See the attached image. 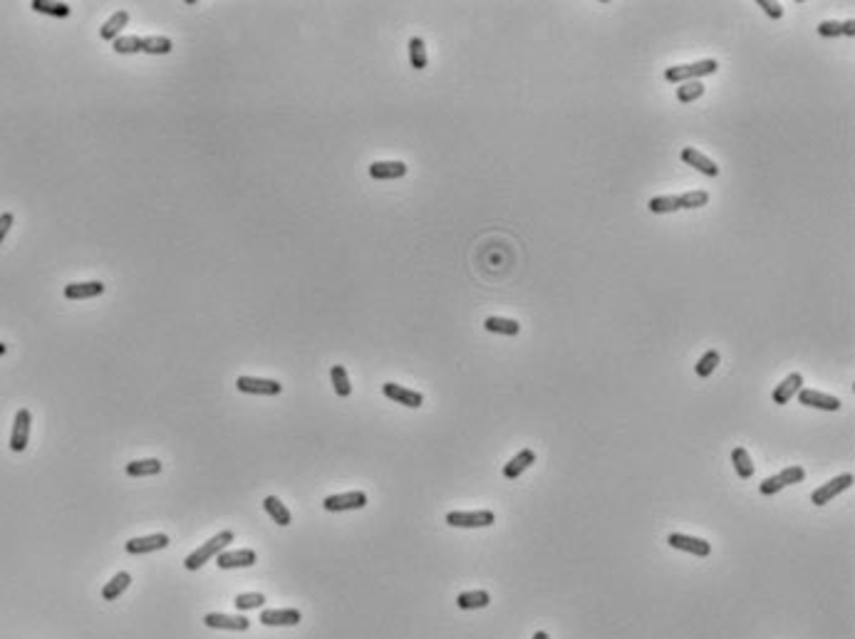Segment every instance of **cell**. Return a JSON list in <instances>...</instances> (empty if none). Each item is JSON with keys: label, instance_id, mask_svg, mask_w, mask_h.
<instances>
[{"label": "cell", "instance_id": "6da1fadb", "mask_svg": "<svg viewBox=\"0 0 855 639\" xmlns=\"http://www.w3.org/2000/svg\"><path fill=\"white\" fill-rule=\"evenodd\" d=\"M231 542H234V533H231V530H221L219 536H214L208 542H203L201 548H196L194 553H191V555H186V560H184V568H186V570H199V568H203V565H206V562L211 560V557L221 555V553H223V550H226L228 545H231Z\"/></svg>", "mask_w": 855, "mask_h": 639}, {"label": "cell", "instance_id": "7a4b0ae2", "mask_svg": "<svg viewBox=\"0 0 855 639\" xmlns=\"http://www.w3.org/2000/svg\"><path fill=\"white\" fill-rule=\"evenodd\" d=\"M717 70H719V62H717V60H699V62H692V65L667 67V70H665V79L672 84H682V82H692V79L706 77V75H714Z\"/></svg>", "mask_w": 855, "mask_h": 639}, {"label": "cell", "instance_id": "3957f363", "mask_svg": "<svg viewBox=\"0 0 855 639\" xmlns=\"http://www.w3.org/2000/svg\"><path fill=\"white\" fill-rule=\"evenodd\" d=\"M447 523L451 528H488L496 523L493 510H451L447 513Z\"/></svg>", "mask_w": 855, "mask_h": 639}, {"label": "cell", "instance_id": "277c9868", "mask_svg": "<svg viewBox=\"0 0 855 639\" xmlns=\"http://www.w3.org/2000/svg\"><path fill=\"white\" fill-rule=\"evenodd\" d=\"M804 478H806V471L801 466H789V468H784V471L776 473V476H769L766 481H761L758 491H761V496H773V493L784 491L786 486L801 484Z\"/></svg>", "mask_w": 855, "mask_h": 639}, {"label": "cell", "instance_id": "5b68a950", "mask_svg": "<svg viewBox=\"0 0 855 639\" xmlns=\"http://www.w3.org/2000/svg\"><path fill=\"white\" fill-rule=\"evenodd\" d=\"M367 505V493L364 491H350V493H337V496H327L323 501V508L327 513H343V510H360Z\"/></svg>", "mask_w": 855, "mask_h": 639}, {"label": "cell", "instance_id": "8992f818", "mask_svg": "<svg viewBox=\"0 0 855 639\" xmlns=\"http://www.w3.org/2000/svg\"><path fill=\"white\" fill-rule=\"evenodd\" d=\"M30 426H33V414L27 409H18L13 421V434H10V451L23 453L30 441Z\"/></svg>", "mask_w": 855, "mask_h": 639}, {"label": "cell", "instance_id": "52a82bcc", "mask_svg": "<svg viewBox=\"0 0 855 639\" xmlns=\"http://www.w3.org/2000/svg\"><path fill=\"white\" fill-rule=\"evenodd\" d=\"M850 486H853V473H843V476L833 478V481L823 484L821 488H816V491L810 493V503H813V505H826V503H830V501H833V498H836L838 493L848 491Z\"/></svg>", "mask_w": 855, "mask_h": 639}, {"label": "cell", "instance_id": "ba28073f", "mask_svg": "<svg viewBox=\"0 0 855 639\" xmlns=\"http://www.w3.org/2000/svg\"><path fill=\"white\" fill-rule=\"evenodd\" d=\"M236 389L243 394H263V397H275L283 392V384L275 379H260V377H238Z\"/></svg>", "mask_w": 855, "mask_h": 639}, {"label": "cell", "instance_id": "9c48e42d", "mask_svg": "<svg viewBox=\"0 0 855 639\" xmlns=\"http://www.w3.org/2000/svg\"><path fill=\"white\" fill-rule=\"evenodd\" d=\"M258 555L253 553L251 548H240V550H223L221 555H216V565L221 570H236V568H251L256 565Z\"/></svg>", "mask_w": 855, "mask_h": 639}, {"label": "cell", "instance_id": "30bf717a", "mask_svg": "<svg viewBox=\"0 0 855 639\" xmlns=\"http://www.w3.org/2000/svg\"><path fill=\"white\" fill-rule=\"evenodd\" d=\"M667 542L674 550H684V553H692L697 557H706L712 553V542H706L704 538L684 536V533H672V536H667Z\"/></svg>", "mask_w": 855, "mask_h": 639}, {"label": "cell", "instance_id": "8fae6325", "mask_svg": "<svg viewBox=\"0 0 855 639\" xmlns=\"http://www.w3.org/2000/svg\"><path fill=\"white\" fill-rule=\"evenodd\" d=\"M382 394L387 399L397 401V404H402V407H409V409H419L421 404H424V397H421L419 392L402 387V384H395V381L382 384Z\"/></svg>", "mask_w": 855, "mask_h": 639}, {"label": "cell", "instance_id": "7c38bea8", "mask_svg": "<svg viewBox=\"0 0 855 639\" xmlns=\"http://www.w3.org/2000/svg\"><path fill=\"white\" fill-rule=\"evenodd\" d=\"M796 397H798V404H804V407L823 409V412H838V409H841V399H838V397L823 394V392H818V389L804 387Z\"/></svg>", "mask_w": 855, "mask_h": 639}, {"label": "cell", "instance_id": "4fadbf2b", "mask_svg": "<svg viewBox=\"0 0 855 639\" xmlns=\"http://www.w3.org/2000/svg\"><path fill=\"white\" fill-rule=\"evenodd\" d=\"M169 548V536L166 533H154V536H147V538H132L127 540L124 550L129 553V555H144V553H154V550H164Z\"/></svg>", "mask_w": 855, "mask_h": 639}, {"label": "cell", "instance_id": "5bb4252c", "mask_svg": "<svg viewBox=\"0 0 855 639\" xmlns=\"http://www.w3.org/2000/svg\"><path fill=\"white\" fill-rule=\"evenodd\" d=\"M203 625L211 627V629H228V632H246L251 622L240 614V617H234V614H221V612H208L203 617Z\"/></svg>", "mask_w": 855, "mask_h": 639}, {"label": "cell", "instance_id": "9a60e30c", "mask_svg": "<svg viewBox=\"0 0 855 639\" xmlns=\"http://www.w3.org/2000/svg\"><path fill=\"white\" fill-rule=\"evenodd\" d=\"M680 159L684 164H687V166H694L697 171H702L704 176H719V166H717V164H714L712 159H709V156H704L702 151H697L694 147H684V149H682V151H680Z\"/></svg>", "mask_w": 855, "mask_h": 639}, {"label": "cell", "instance_id": "2e32d148", "mask_svg": "<svg viewBox=\"0 0 855 639\" xmlns=\"http://www.w3.org/2000/svg\"><path fill=\"white\" fill-rule=\"evenodd\" d=\"M801 389H804V375H801V372H793V375H789L776 389H773V404L784 407V404H789V401L793 399V394H798Z\"/></svg>", "mask_w": 855, "mask_h": 639}, {"label": "cell", "instance_id": "e0dca14e", "mask_svg": "<svg viewBox=\"0 0 855 639\" xmlns=\"http://www.w3.org/2000/svg\"><path fill=\"white\" fill-rule=\"evenodd\" d=\"M303 620L300 610H263L260 622L266 627H295Z\"/></svg>", "mask_w": 855, "mask_h": 639}, {"label": "cell", "instance_id": "ac0fdd59", "mask_svg": "<svg viewBox=\"0 0 855 639\" xmlns=\"http://www.w3.org/2000/svg\"><path fill=\"white\" fill-rule=\"evenodd\" d=\"M533 464H536V451H533V449H523V451H519L511 461H508V464L504 466V478L516 481V478H519L523 471H528Z\"/></svg>", "mask_w": 855, "mask_h": 639}, {"label": "cell", "instance_id": "d6986e66", "mask_svg": "<svg viewBox=\"0 0 855 639\" xmlns=\"http://www.w3.org/2000/svg\"><path fill=\"white\" fill-rule=\"evenodd\" d=\"M407 174V164L404 162H375L369 164V176L377 181H392L402 179Z\"/></svg>", "mask_w": 855, "mask_h": 639}, {"label": "cell", "instance_id": "ffe728a7", "mask_svg": "<svg viewBox=\"0 0 855 639\" xmlns=\"http://www.w3.org/2000/svg\"><path fill=\"white\" fill-rule=\"evenodd\" d=\"M104 292V283L99 280H87V283H70L65 285V297L67 300H90Z\"/></svg>", "mask_w": 855, "mask_h": 639}, {"label": "cell", "instance_id": "44dd1931", "mask_svg": "<svg viewBox=\"0 0 855 639\" xmlns=\"http://www.w3.org/2000/svg\"><path fill=\"white\" fill-rule=\"evenodd\" d=\"M127 23H129V13H127V10H117V13L112 15L102 25L99 38L107 40V42H114V40L119 38V33H122V27H127Z\"/></svg>", "mask_w": 855, "mask_h": 639}, {"label": "cell", "instance_id": "7402d4cb", "mask_svg": "<svg viewBox=\"0 0 855 639\" xmlns=\"http://www.w3.org/2000/svg\"><path fill=\"white\" fill-rule=\"evenodd\" d=\"M263 508H266V513L273 518V521H275V523L280 525V528H285V525H290V523H293L290 510L285 508V503H283V501H280V498H275V496L263 498Z\"/></svg>", "mask_w": 855, "mask_h": 639}, {"label": "cell", "instance_id": "603a6c76", "mask_svg": "<svg viewBox=\"0 0 855 639\" xmlns=\"http://www.w3.org/2000/svg\"><path fill=\"white\" fill-rule=\"evenodd\" d=\"M484 327H486L488 332H493V335H508V337L521 332V325L516 323V320H511V317H496V315L486 317V320H484Z\"/></svg>", "mask_w": 855, "mask_h": 639}, {"label": "cell", "instance_id": "cb8c5ba5", "mask_svg": "<svg viewBox=\"0 0 855 639\" xmlns=\"http://www.w3.org/2000/svg\"><path fill=\"white\" fill-rule=\"evenodd\" d=\"M129 585H132V575L129 573H117L114 575V577H112L110 582H107V585H104L102 588V597L107 602H112V600H117L119 594H124L127 592V590H129Z\"/></svg>", "mask_w": 855, "mask_h": 639}, {"label": "cell", "instance_id": "d4e9b609", "mask_svg": "<svg viewBox=\"0 0 855 639\" xmlns=\"http://www.w3.org/2000/svg\"><path fill=\"white\" fill-rule=\"evenodd\" d=\"M488 602H491V594L486 590H471V592H461L456 597L459 610H484V607H488Z\"/></svg>", "mask_w": 855, "mask_h": 639}, {"label": "cell", "instance_id": "484cf974", "mask_svg": "<svg viewBox=\"0 0 855 639\" xmlns=\"http://www.w3.org/2000/svg\"><path fill=\"white\" fill-rule=\"evenodd\" d=\"M162 461L159 459H142V461H132V464H127V468H124V471L129 473V476H134V478H142V476H156V473H162Z\"/></svg>", "mask_w": 855, "mask_h": 639}, {"label": "cell", "instance_id": "4316f807", "mask_svg": "<svg viewBox=\"0 0 855 639\" xmlns=\"http://www.w3.org/2000/svg\"><path fill=\"white\" fill-rule=\"evenodd\" d=\"M35 13H42V15H52V18H70L72 8L67 3H50V0H33L30 3Z\"/></svg>", "mask_w": 855, "mask_h": 639}, {"label": "cell", "instance_id": "83f0119b", "mask_svg": "<svg viewBox=\"0 0 855 639\" xmlns=\"http://www.w3.org/2000/svg\"><path fill=\"white\" fill-rule=\"evenodd\" d=\"M732 464H734V471L739 473V478L746 481V478L754 476V461H752V456H749V451L741 449V446H736L732 451Z\"/></svg>", "mask_w": 855, "mask_h": 639}, {"label": "cell", "instance_id": "f1b7e54d", "mask_svg": "<svg viewBox=\"0 0 855 639\" xmlns=\"http://www.w3.org/2000/svg\"><path fill=\"white\" fill-rule=\"evenodd\" d=\"M330 379H332V389H335L337 397H350L352 394V384H350V377H347V369L343 364H332L330 369Z\"/></svg>", "mask_w": 855, "mask_h": 639}, {"label": "cell", "instance_id": "f546056e", "mask_svg": "<svg viewBox=\"0 0 855 639\" xmlns=\"http://www.w3.org/2000/svg\"><path fill=\"white\" fill-rule=\"evenodd\" d=\"M171 50H174V45H171V40L164 38V35L142 38V52H147V55H169Z\"/></svg>", "mask_w": 855, "mask_h": 639}, {"label": "cell", "instance_id": "4dcf8cb0", "mask_svg": "<svg viewBox=\"0 0 855 639\" xmlns=\"http://www.w3.org/2000/svg\"><path fill=\"white\" fill-rule=\"evenodd\" d=\"M427 47H424V40L421 38H412L409 40V65L414 67V70H424L427 67Z\"/></svg>", "mask_w": 855, "mask_h": 639}, {"label": "cell", "instance_id": "1f68e13d", "mask_svg": "<svg viewBox=\"0 0 855 639\" xmlns=\"http://www.w3.org/2000/svg\"><path fill=\"white\" fill-rule=\"evenodd\" d=\"M702 95H704V84H702L699 79H692V82H682L680 87H677V99H680L682 104L694 102V99H699Z\"/></svg>", "mask_w": 855, "mask_h": 639}, {"label": "cell", "instance_id": "d6a6232c", "mask_svg": "<svg viewBox=\"0 0 855 639\" xmlns=\"http://www.w3.org/2000/svg\"><path fill=\"white\" fill-rule=\"evenodd\" d=\"M717 364H719V352H717V349H706L704 355H702V360L694 364V372H697V377L706 379V377L717 369Z\"/></svg>", "mask_w": 855, "mask_h": 639}, {"label": "cell", "instance_id": "836d02e7", "mask_svg": "<svg viewBox=\"0 0 855 639\" xmlns=\"http://www.w3.org/2000/svg\"><path fill=\"white\" fill-rule=\"evenodd\" d=\"M647 208L652 213H674L680 211V201L677 196H654L647 201Z\"/></svg>", "mask_w": 855, "mask_h": 639}, {"label": "cell", "instance_id": "e575fe53", "mask_svg": "<svg viewBox=\"0 0 855 639\" xmlns=\"http://www.w3.org/2000/svg\"><path fill=\"white\" fill-rule=\"evenodd\" d=\"M263 602H266V594H260V592H243V594H238V597H236L234 605H236V610H238V612H248V610H258V607H263Z\"/></svg>", "mask_w": 855, "mask_h": 639}, {"label": "cell", "instance_id": "d590c367", "mask_svg": "<svg viewBox=\"0 0 855 639\" xmlns=\"http://www.w3.org/2000/svg\"><path fill=\"white\" fill-rule=\"evenodd\" d=\"M112 50L117 52V55H136V52H142V38H136V35L117 38L112 42Z\"/></svg>", "mask_w": 855, "mask_h": 639}, {"label": "cell", "instance_id": "8d00e7d4", "mask_svg": "<svg viewBox=\"0 0 855 639\" xmlns=\"http://www.w3.org/2000/svg\"><path fill=\"white\" fill-rule=\"evenodd\" d=\"M677 201H680V208H702L709 203V194L697 188V191H687V194L677 196Z\"/></svg>", "mask_w": 855, "mask_h": 639}, {"label": "cell", "instance_id": "74e56055", "mask_svg": "<svg viewBox=\"0 0 855 639\" xmlns=\"http://www.w3.org/2000/svg\"><path fill=\"white\" fill-rule=\"evenodd\" d=\"M816 30L821 38H838V35H843V23H838V20H823V23H818Z\"/></svg>", "mask_w": 855, "mask_h": 639}, {"label": "cell", "instance_id": "f35d334b", "mask_svg": "<svg viewBox=\"0 0 855 639\" xmlns=\"http://www.w3.org/2000/svg\"><path fill=\"white\" fill-rule=\"evenodd\" d=\"M756 5L764 8V13L769 15V18H773V20H781V15H784V8H781V3H771V0H758Z\"/></svg>", "mask_w": 855, "mask_h": 639}, {"label": "cell", "instance_id": "ab89813d", "mask_svg": "<svg viewBox=\"0 0 855 639\" xmlns=\"http://www.w3.org/2000/svg\"><path fill=\"white\" fill-rule=\"evenodd\" d=\"M13 213H0V243H3V240H5V236H8V231H10V226H13Z\"/></svg>", "mask_w": 855, "mask_h": 639}, {"label": "cell", "instance_id": "60d3db41", "mask_svg": "<svg viewBox=\"0 0 855 639\" xmlns=\"http://www.w3.org/2000/svg\"><path fill=\"white\" fill-rule=\"evenodd\" d=\"M843 35H848V38H853V35H855V23H853V20H845V23H843Z\"/></svg>", "mask_w": 855, "mask_h": 639}, {"label": "cell", "instance_id": "b9f144b4", "mask_svg": "<svg viewBox=\"0 0 855 639\" xmlns=\"http://www.w3.org/2000/svg\"><path fill=\"white\" fill-rule=\"evenodd\" d=\"M533 639H551V637H548V632H536L533 634Z\"/></svg>", "mask_w": 855, "mask_h": 639}, {"label": "cell", "instance_id": "7bdbcfd3", "mask_svg": "<svg viewBox=\"0 0 855 639\" xmlns=\"http://www.w3.org/2000/svg\"><path fill=\"white\" fill-rule=\"evenodd\" d=\"M5 352H8V344L0 342V355H5Z\"/></svg>", "mask_w": 855, "mask_h": 639}]
</instances>
